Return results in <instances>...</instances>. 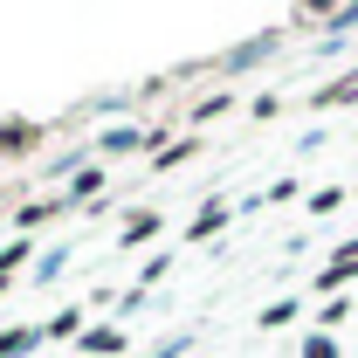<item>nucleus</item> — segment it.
Returning <instances> with one entry per match:
<instances>
[{
  "mask_svg": "<svg viewBox=\"0 0 358 358\" xmlns=\"http://www.w3.org/2000/svg\"><path fill=\"white\" fill-rule=\"evenodd\" d=\"M83 352L90 358H96V352L117 358V352H124V331H117V324H90V331H83Z\"/></svg>",
  "mask_w": 358,
  "mask_h": 358,
  "instance_id": "nucleus-3",
  "label": "nucleus"
},
{
  "mask_svg": "<svg viewBox=\"0 0 358 358\" xmlns=\"http://www.w3.org/2000/svg\"><path fill=\"white\" fill-rule=\"evenodd\" d=\"M221 221H227V207H200V214H193V227H186V241H207Z\"/></svg>",
  "mask_w": 358,
  "mask_h": 358,
  "instance_id": "nucleus-8",
  "label": "nucleus"
},
{
  "mask_svg": "<svg viewBox=\"0 0 358 358\" xmlns=\"http://www.w3.org/2000/svg\"><path fill=\"white\" fill-rule=\"evenodd\" d=\"M42 338H83V310H55L42 324Z\"/></svg>",
  "mask_w": 358,
  "mask_h": 358,
  "instance_id": "nucleus-6",
  "label": "nucleus"
},
{
  "mask_svg": "<svg viewBox=\"0 0 358 358\" xmlns=\"http://www.w3.org/2000/svg\"><path fill=\"white\" fill-rule=\"evenodd\" d=\"M96 193H103V166H83L69 179V200H96Z\"/></svg>",
  "mask_w": 358,
  "mask_h": 358,
  "instance_id": "nucleus-7",
  "label": "nucleus"
},
{
  "mask_svg": "<svg viewBox=\"0 0 358 358\" xmlns=\"http://www.w3.org/2000/svg\"><path fill=\"white\" fill-rule=\"evenodd\" d=\"M28 255H35V248H28V241H14V248H0V275H14V268L28 262Z\"/></svg>",
  "mask_w": 358,
  "mask_h": 358,
  "instance_id": "nucleus-11",
  "label": "nucleus"
},
{
  "mask_svg": "<svg viewBox=\"0 0 358 358\" xmlns=\"http://www.w3.org/2000/svg\"><path fill=\"white\" fill-rule=\"evenodd\" d=\"M345 275H358V241H345V248H338V262L324 268V275H317V282H324V289H338V282H345Z\"/></svg>",
  "mask_w": 358,
  "mask_h": 358,
  "instance_id": "nucleus-5",
  "label": "nucleus"
},
{
  "mask_svg": "<svg viewBox=\"0 0 358 358\" xmlns=\"http://www.w3.org/2000/svg\"><path fill=\"white\" fill-rule=\"evenodd\" d=\"M42 345V324H21V331H0V358H21Z\"/></svg>",
  "mask_w": 358,
  "mask_h": 358,
  "instance_id": "nucleus-4",
  "label": "nucleus"
},
{
  "mask_svg": "<svg viewBox=\"0 0 358 358\" xmlns=\"http://www.w3.org/2000/svg\"><path fill=\"white\" fill-rule=\"evenodd\" d=\"M193 152H200V145H193V138H179V145H166V152H159V159H152V166H159V173H166V166H179V159H193Z\"/></svg>",
  "mask_w": 358,
  "mask_h": 358,
  "instance_id": "nucleus-9",
  "label": "nucleus"
},
{
  "mask_svg": "<svg viewBox=\"0 0 358 358\" xmlns=\"http://www.w3.org/2000/svg\"><path fill=\"white\" fill-rule=\"evenodd\" d=\"M145 234H159V214H131L124 221V241H145Z\"/></svg>",
  "mask_w": 358,
  "mask_h": 358,
  "instance_id": "nucleus-10",
  "label": "nucleus"
},
{
  "mask_svg": "<svg viewBox=\"0 0 358 358\" xmlns=\"http://www.w3.org/2000/svg\"><path fill=\"white\" fill-rule=\"evenodd\" d=\"M338 207H345V193H338V186H324V193L310 200V214H338Z\"/></svg>",
  "mask_w": 358,
  "mask_h": 358,
  "instance_id": "nucleus-13",
  "label": "nucleus"
},
{
  "mask_svg": "<svg viewBox=\"0 0 358 358\" xmlns=\"http://www.w3.org/2000/svg\"><path fill=\"white\" fill-rule=\"evenodd\" d=\"M21 152H42V124H28V117H0V159H21Z\"/></svg>",
  "mask_w": 358,
  "mask_h": 358,
  "instance_id": "nucleus-1",
  "label": "nucleus"
},
{
  "mask_svg": "<svg viewBox=\"0 0 358 358\" xmlns=\"http://www.w3.org/2000/svg\"><path fill=\"white\" fill-rule=\"evenodd\" d=\"M145 145H152L145 131H131V124H117V131H96V145H90V152H103V159H124V152H145Z\"/></svg>",
  "mask_w": 358,
  "mask_h": 358,
  "instance_id": "nucleus-2",
  "label": "nucleus"
},
{
  "mask_svg": "<svg viewBox=\"0 0 358 358\" xmlns=\"http://www.w3.org/2000/svg\"><path fill=\"white\" fill-rule=\"evenodd\" d=\"M0 289H7V275H0Z\"/></svg>",
  "mask_w": 358,
  "mask_h": 358,
  "instance_id": "nucleus-14",
  "label": "nucleus"
},
{
  "mask_svg": "<svg viewBox=\"0 0 358 358\" xmlns=\"http://www.w3.org/2000/svg\"><path fill=\"white\" fill-rule=\"evenodd\" d=\"M303 358H338V345H331L324 331H310V338H303Z\"/></svg>",
  "mask_w": 358,
  "mask_h": 358,
  "instance_id": "nucleus-12",
  "label": "nucleus"
}]
</instances>
